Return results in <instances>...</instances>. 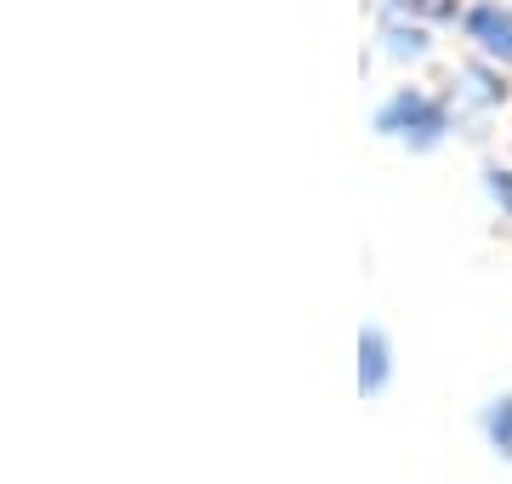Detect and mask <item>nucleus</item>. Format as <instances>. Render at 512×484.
Masks as SVG:
<instances>
[{
	"label": "nucleus",
	"mask_w": 512,
	"mask_h": 484,
	"mask_svg": "<svg viewBox=\"0 0 512 484\" xmlns=\"http://www.w3.org/2000/svg\"><path fill=\"white\" fill-rule=\"evenodd\" d=\"M382 6H393V12H404V18L427 23V29L461 23V12H467V0H382Z\"/></svg>",
	"instance_id": "0eeeda50"
},
{
	"label": "nucleus",
	"mask_w": 512,
	"mask_h": 484,
	"mask_svg": "<svg viewBox=\"0 0 512 484\" xmlns=\"http://www.w3.org/2000/svg\"><path fill=\"white\" fill-rule=\"evenodd\" d=\"M370 126H376V137H387V143H399V149H410V154H433L456 137V109H450L444 92L393 86V92L376 103Z\"/></svg>",
	"instance_id": "f257e3e1"
},
{
	"label": "nucleus",
	"mask_w": 512,
	"mask_h": 484,
	"mask_svg": "<svg viewBox=\"0 0 512 484\" xmlns=\"http://www.w3.org/2000/svg\"><path fill=\"white\" fill-rule=\"evenodd\" d=\"M478 433H484V445H490L501 462H512V388L478 405Z\"/></svg>",
	"instance_id": "423d86ee"
},
{
	"label": "nucleus",
	"mask_w": 512,
	"mask_h": 484,
	"mask_svg": "<svg viewBox=\"0 0 512 484\" xmlns=\"http://www.w3.org/2000/svg\"><path fill=\"white\" fill-rule=\"evenodd\" d=\"M393 388V336L382 325H359V393L382 399Z\"/></svg>",
	"instance_id": "39448f33"
},
{
	"label": "nucleus",
	"mask_w": 512,
	"mask_h": 484,
	"mask_svg": "<svg viewBox=\"0 0 512 484\" xmlns=\"http://www.w3.org/2000/svg\"><path fill=\"white\" fill-rule=\"evenodd\" d=\"M478 188H484V200L501 211V223H512V166L507 160H484V166H478Z\"/></svg>",
	"instance_id": "6e6552de"
},
{
	"label": "nucleus",
	"mask_w": 512,
	"mask_h": 484,
	"mask_svg": "<svg viewBox=\"0 0 512 484\" xmlns=\"http://www.w3.org/2000/svg\"><path fill=\"white\" fill-rule=\"evenodd\" d=\"M461 40L473 46V57H484V63L512 75V0H467Z\"/></svg>",
	"instance_id": "7ed1b4c3"
},
{
	"label": "nucleus",
	"mask_w": 512,
	"mask_h": 484,
	"mask_svg": "<svg viewBox=\"0 0 512 484\" xmlns=\"http://www.w3.org/2000/svg\"><path fill=\"white\" fill-rule=\"evenodd\" d=\"M439 29H427V23L404 18V12H393V6H382V23H376V46H382V57H393V63H427L433 57V46H439Z\"/></svg>",
	"instance_id": "20e7f679"
},
{
	"label": "nucleus",
	"mask_w": 512,
	"mask_h": 484,
	"mask_svg": "<svg viewBox=\"0 0 512 484\" xmlns=\"http://www.w3.org/2000/svg\"><path fill=\"white\" fill-rule=\"evenodd\" d=\"M444 97H450V109H456L461 137H484V126L512 103V80H507V69H495L484 57H461Z\"/></svg>",
	"instance_id": "f03ea898"
}]
</instances>
